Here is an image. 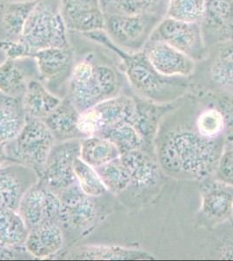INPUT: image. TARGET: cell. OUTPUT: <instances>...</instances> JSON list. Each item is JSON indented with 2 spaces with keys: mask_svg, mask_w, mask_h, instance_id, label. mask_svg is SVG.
I'll return each instance as SVG.
<instances>
[{
  "mask_svg": "<svg viewBox=\"0 0 233 261\" xmlns=\"http://www.w3.org/2000/svg\"><path fill=\"white\" fill-rule=\"evenodd\" d=\"M176 108L174 113L163 118L154 139L160 168L181 179L201 181L213 177L227 138L202 136L195 128L192 112Z\"/></svg>",
  "mask_w": 233,
  "mask_h": 261,
  "instance_id": "cell-1",
  "label": "cell"
},
{
  "mask_svg": "<svg viewBox=\"0 0 233 261\" xmlns=\"http://www.w3.org/2000/svg\"><path fill=\"white\" fill-rule=\"evenodd\" d=\"M83 35L118 54L129 83L141 98L158 104H168L182 98L187 92L189 82L186 77L160 74L151 65L144 50H123L111 40L103 30Z\"/></svg>",
  "mask_w": 233,
  "mask_h": 261,
  "instance_id": "cell-2",
  "label": "cell"
},
{
  "mask_svg": "<svg viewBox=\"0 0 233 261\" xmlns=\"http://www.w3.org/2000/svg\"><path fill=\"white\" fill-rule=\"evenodd\" d=\"M69 98L80 113L114 97L118 90L115 71L91 60L77 63L71 71Z\"/></svg>",
  "mask_w": 233,
  "mask_h": 261,
  "instance_id": "cell-3",
  "label": "cell"
},
{
  "mask_svg": "<svg viewBox=\"0 0 233 261\" xmlns=\"http://www.w3.org/2000/svg\"><path fill=\"white\" fill-rule=\"evenodd\" d=\"M55 141L44 120L27 119L18 136L5 143L7 161L28 166L39 178Z\"/></svg>",
  "mask_w": 233,
  "mask_h": 261,
  "instance_id": "cell-4",
  "label": "cell"
},
{
  "mask_svg": "<svg viewBox=\"0 0 233 261\" xmlns=\"http://www.w3.org/2000/svg\"><path fill=\"white\" fill-rule=\"evenodd\" d=\"M67 31L59 9L39 0L27 19L19 40L29 50L32 58L38 50L70 47Z\"/></svg>",
  "mask_w": 233,
  "mask_h": 261,
  "instance_id": "cell-5",
  "label": "cell"
},
{
  "mask_svg": "<svg viewBox=\"0 0 233 261\" xmlns=\"http://www.w3.org/2000/svg\"><path fill=\"white\" fill-rule=\"evenodd\" d=\"M105 32L118 47L128 51L143 50L151 32L160 22L157 14L125 15L105 13Z\"/></svg>",
  "mask_w": 233,
  "mask_h": 261,
  "instance_id": "cell-6",
  "label": "cell"
},
{
  "mask_svg": "<svg viewBox=\"0 0 233 261\" xmlns=\"http://www.w3.org/2000/svg\"><path fill=\"white\" fill-rule=\"evenodd\" d=\"M148 40L165 43L195 61L204 57L200 23H188L166 17L154 27Z\"/></svg>",
  "mask_w": 233,
  "mask_h": 261,
  "instance_id": "cell-7",
  "label": "cell"
},
{
  "mask_svg": "<svg viewBox=\"0 0 233 261\" xmlns=\"http://www.w3.org/2000/svg\"><path fill=\"white\" fill-rule=\"evenodd\" d=\"M80 141L66 140L55 144L38 180L57 193L75 184L74 164L80 156Z\"/></svg>",
  "mask_w": 233,
  "mask_h": 261,
  "instance_id": "cell-8",
  "label": "cell"
},
{
  "mask_svg": "<svg viewBox=\"0 0 233 261\" xmlns=\"http://www.w3.org/2000/svg\"><path fill=\"white\" fill-rule=\"evenodd\" d=\"M58 194L61 204L59 223L63 228L84 231L93 225L97 217L93 197L84 193L77 182Z\"/></svg>",
  "mask_w": 233,
  "mask_h": 261,
  "instance_id": "cell-9",
  "label": "cell"
},
{
  "mask_svg": "<svg viewBox=\"0 0 233 261\" xmlns=\"http://www.w3.org/2000/svg\"><path fill=\"white\" fill-rule=\"evenodd\" d=\"M201 219L210 225H216L233 217V186L217 178L201 180Z\"/></svg>",
  "mask_w": 233,
  "mask_h": 261,
  "instance_id": "cell-10",
  "label": "cell"
},
{
  "mask_svg": "<svg viewBox=\"0 0 233 261\" xmlns=\"http://www.w3.org/2000/svg\"><path fill=\"white\" fill-rule=\"evenodd\" d=\"M60 205L59 194L38 180L24 193L18 212L30 229L46 220L59 221Z\"/></svg>",
  "mask_w": 233,
  "mask_h": 261,
  "instance_id": "cell-11",
  "label": "cell"
},
{
  "mask_svg": "<svg viewBox=\"0 0 233 261\" xmlns=\"http://www.w3.org/2000/svg\"><path fill=\"white\" fill-rule=\"evenodd\" d=\"M59 12L67 30L83 34L105 30L102 0H60Z\"/></svg>",
  "mask_w": 233,
  "mask_h": 261,
  "instance_id": "cell-12",
  "label": "cell"
},
{
  "mask_svg": "<svg viewBox=\"0 0 233 261\" xmlns=\"http://www.w3.org/2000/svg\"><path fill=\"white\" fill-rule=\"evenodd\" d=\"M143 50L154 69L164 76L187 77L194 72L196 61L165 43L148 40Z\"/></svg>",
  "mask_w": 233,
  "mask_h": 261,
  "instance_id": "cell-13",
  "label": "cell"
},
{
  "mask_svg": "<svg viewBox=\"0 0 233 261\" xmlns=\"http://www.w3.org/2000/svg\"><path fill=\"white\" fill-rule=\"evenodd\" d=\"M120 159L131 176L130 187L124 193L132 191L133 195H138L160 183L162 170L150 152L139 149L123 153Z\"/></svg>",
  "mask_w": 233,
  "mask_h": 261,
  "instance_id": "cell-14",
  "label": "cell"
},
{
  "mask_svg": "<svg viewBox=\"0 0 233 261\" xmlns=\"http://www.w3.org/2000/svg\"><path fill=\"white\" fill-rule=\"evenodd\" d=\"M38 179L32 168L20 164L0 167V208L18 211L21 199Z\"/></svg>",
  "mask_w": 233,
  "mask_h": 261,
  "instance_id": "cell-15",
  "label": "cell"
},
{
  "mask_svg": "<svg viewBox=\"0 0 233 261\" xmlns=\"http://www.w3.org/2000/svg\"><path fill=\"white\" fill-rule=\"evenodd\" d=\"M64 241L59 221L46 220L29 229L24 246L33 257L48 258L61 250Z\"/></svg>",
  "mask_w": 233,
  "mask_h": 261,
  "instance_id": "cell-16",
  "label": "cell"
},
{
  "mask_svg": "<svg viewBox=\"0 0 233 261\" xmlns=\"http://www.w3.org/2000/svg\"><path fill=\"white\" fill-rule=\"evenodd\" d=\"M39 0L0 2V40H19L27 19Z\"/></svg>",
  "mask_w": 233,
  "mask_h": 261,
  "instance_id": "cell-17",
  "label": "cell"
},
{
  "mask_svg": "<svg viewBox=\"0 0 233 261\" xmlns=\"http://www.w3.org/2000/svg\"><path fill=\"white\" fill-rule=\"evenodd\" d=\"M80 113L70 98H65L44 119L56 140H80L82 134L79 130Z\"/></svg>",
  "mask_w": 233,
  "mask_h": 261,
  "instance_id": "cell-18",
  "label": "cell"
},
{
  "mask_svg": "<svg viewBox=\"0 0 233 261\" xmlns=\"http://www.w3.org/2000/svg\"><path fill=\"white\" fill-rule=\"evenodd\" d=\"M137 100L128 96H114L92 107L97 115L99 130L121 122H133ZM97 133V134H98Z\"/></svg>",
  "mask_w": 233,
  "mask_h": 261,
  "instance_id": "cell-19",
  "label": "cell"
},
{
  "mask_svg": "<svg viewBox=\"0 0 233 261\" xmlns=\"http://www.w3.org/2000/svg\"><path fill=\"white\" fill-rule=\"evenodd\" d=\"M61 99L53 94L38 81L27 82V90L22 97V104L27 119L44 120L61 103Z\"/></svg>",
  "mask_w": 233,
  "mask_h": 261,
  "instance_id": "cell-20",
  "label": "cell"
},
{
  "mask_svg": "<svg viewBox=\"0 0 233 261\" xmlns=\"http://www.w3.org/2000/svg\"><path fill=\"white\" fill-rule=\"evenodd\" d=\"M39 74L45 81L61 77L71 66L73 54L70 47H54L38 50L32 55Z\"/></svg>",
  "mask_w": 233,
  "mask_h": 261,
  "instance_id": "cell-21",
  "label": "cell"
},
{
  "mask_svg": "<svg viewBox=\"0 0 233 261\" xmlns=\"http://www.w3.org/2000/svg\"><path fill=\"white\" fill-rule=\"evenodd\" d=\"M27 122L22 98L0 92V144L18 136Z\"/></svg>",
  "mask_w": 233,
  "mask_h": 261,
  "instance_id": "cell-22",
  "label": "cell"
},
{
  "mask_svg": "<svg viewBox=\"0 0 233 261\" xmlns=\"http://www.w3.org/2000/svg\"><path fill=\"white\" fill-rule=\"evenodd\" d=\"M213 86L233 97V41L221 44L210 68Z\"/></svg>",
  "mask_w": 233,
  "mask_h": 261,
  "instance_id": "cell-23",
  "label": "cell"
},
{
  "mask_svg": "<svg viewBox=\"0 0 233 261\" xmlns=\"http://www.w3.org/2000/svg\"><path fill=\"white\" fill-rule=\"evenodd\" d=\"M80 259H107V260H137L153 259L151 253L142 250L130 249L120 246H84L74 250L69 255Z\"/></svg>",
  "mask_w": 233,
  "mask_h": 261,
  "instance_id": "cell-24",
  "label": "cell"
},
{
  "mask_svg": "<svg viewBox=\"0 0 233 261\" xmlns=\"http://www.w3.org/2000/svg\"><path fill=\"white\" fill-rule=\"evenodd\" d=\"M120 157L118 147L100 136L84 138L80 141V158L94 168Z\"/></svg>",
  "mask_w": 233,
  "mask_h": 261,
  "instance_id": "cell-25",
  "label": "cell"
},
{
  "mask_svg": "<svg viewBox=\"0 0 233 261\" xmlns=\"http://www.w3.org/2000/svg\"><path fill=\"white\" fill-rule=\"evenodd\" d=\"M97 136H100L113 143L120 155L128 151L143 149L148 151L145 140L132 123L121 122L101 130Z\"/></svg>",
  "mask_w": 233,
  "mask_h": 261,
  "instance_id": "cell-26",
  "label": "cell"
},
{
  "mask_svg": "<svg viewBox=\"0 0 233 261\" xmlns=\"http://www.w3.org/2000/svg\"><path fill=\"white\" fill-rule=\"evenodd\" d=\"M28 232L27 223L18 211L0 208V245H24Z\"/></svg>",
  "mask_w": 233,
  "mask_h": 261,
  "instance_id": "cell-27",
  "label": "cell"
},
{
  "mask_svg": "<svg viewBox=\"0 0 233 261\" xmlns=\"http://www.w3.org/2000/svg\"><path fill=\"white\" fill-rule=\"evenodd\" d=\"M204 25L224 35L233 33V0H207Z\"/></svg>",
  "mask_w": 233,
  "mask_h": 261,
  "instance_id": "cell-28",
  "label": "cell"
},
{
  "mask_svg": "<svg viewBox=\"0 0 233 261\" xmlns=\"http://www.w3.org/2000/svg\"><path fill=\"white\" fill-rule=\"evenodd\" d=\"M107 191L121 195L129 188L131 176L120 157L95 168Z\"/></svg>",
  "mask_w": 233,
  "mask_h": 261,
  "instance_id": "cell-29",
  "label": "cell"
},
{
  "mask_svg": "<svg viewBox=\"0 0 233 261\" xmlns=\"http://www.w3.org/2000/svg\"><path fill=\"white\" fill-rule=\"evenodd\" d=\"M25 75L15 60L6 59L0 64V92L6 95L22 98L27 90Z\"/></svg>",
  "mask_w": 233,
  "mask_h": 261,
  "instance_id": "cell-30",
  "label": "cell"
},
{
  "mask_svg": "<svg viewBox=\"0 0 233 261\" xmlns=\"http://www.w3.org/2000/svg\"><path fill=\"white\" fill-rule=\"evenodd\" d=\"M207 0H168L166 17L188 23H200Z\"/></svg>",
  "mask_w": 233,
  "mask_h": 261,
  "instance_id": "cell-31",
  "label": "cell"
},
{
  "mask_svg": "<svg viewBox=\"0 0 233 261\" xmlns=\"http://www.w3.org/2000/svg\"><path fill=\"white\" fill-rule=\"evenodd\" d=\"M75 177L81 190L91 197H99L107 192V188L101 180L94 167L90 166L77 157L74 164Z\"/></svg>",
  "mask_w": 233,
  "mask_h": 261,
  "instance_id": "cell-32",
  "label": "cell"
},
{
  "mask_svg": "<svg viewBox=\"0 0 233 261\" xmlns=\"http://www.w3.org/2000/svg\"><path fill=\"white\" fill-rule=\"evenodd\" d=\"M165 0H107L108 8L105 13L125 15L157 14Z\"/></svg>",
  "mask_w": 233,
  "mask_h": 261,
  "instance_id": "cell-33",
  "label": "cell"
},
{
  "mask_svg": "<svg viewBox=\"0 0 233 261\" xmlns=\"http://www.w3.org/2000/svg\"><path fill=\"white\" fill-rule=\"evenodd\" d=\"M213 176L233 186V141L227 140L225 143Z\"/></svg>",
  "mask_w": 233,
  "mask_h": 261,
  "instance_id": "cell-34",
  "label": "cell"
},
{
  "mask_svg": "<svg viewBox=\"0 0 233 261\" xmlns=\"http://www.w3.org/2000/svg\"><path fill=\"white\" fill-rule=\"evenodd\" d=\"M0 51L12 60H22L31 58L29 50L20 40H0Z\"/></svg>",
  "mask_w": 233,
  "mask_h": 261,
  "instance_id": "cell-35",
  "label": "cell"
},
{
  "mask_svg": "<svg viewBox=\"0 0 233 261\" xmlns=\"http://www.w3.org/2000/svg\"><path fill=\"white\" fill-rule=\"evenodd\" d=\"M27 255H31V254L27 251L24 245L22 246L0 245V259L25 258Z\"/></svg>",
  "mask_w": 233,
  "mask_h": 261,
  "instance_id": "cell-36",
  "label": "cell"
},
{
  "mask_svg": "<svg viewBox=\"0 0 233 261\" xmlns=\"http://www.w3.org/2000/svg\"><path fill=\"white\" fill-rule=\"evenodd\" d=\"M219 258L222 259H233V241H227L219 248Z\"/></svg>",
  "mask_w": 233,
  "mask_h": 261,
  "instance_id": "cell-37",
  "label": "cell"
},
{
  "mask_svg": "<svg viewBox=\"0 0 233 261\" xmlns=\"http://www.w3.org/2000/svg\"><path fill=\"white\" fill-rule=\"evenodd\" d=\"M7 161L6 156V148H5V143L0 144V166Z\"/></svg>",
  "mask_w": 233,
  "mask_h": 261,
  "instance_id": "cell-38",
  "label": "cell"
},
{
  "mask_svg": "<svg viewBox=\"0 0 233 261\" xmlns=\"http://www.w3.org/2000/svg\"><path fill=\"white\" fill-rule=\"evenodd\" d=\"M227 140H229V141H233V134H230V136L228 137Z\"/></svg>",
  "mask_w": 233,
  "mask_h": 261,
  "instance_id": "cell-39",
  "label": "cell"
}]
</instances>
